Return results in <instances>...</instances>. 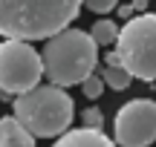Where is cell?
Masks as SVG:
<instances>
[{
  "instance_id": "obj_1",
  "label": "cell",
  "mask_w": 156,
  "mask_h": 147,
  "mask_svg": "<svg viewBox=\"0 0 156 147\" xmlns=\"http://www.w3.org/2000/svg\"><path fill=\"white\" fill-rule=\"evenodd\" d=\"M84 0H0V35L6 40H49L69 29Z\"/></svg>"
},
{
  "instance_id": "obj_2",
  "label": "cell",
  "mask_w": 156,
  "mask_h": 147,
  "mask_svg": "<svg viewBox=\"0 0 156 147\" xmlns=\"http://www.w3.org/2000/svg\"><path fill=\"white\" fill-rule=\"evenodd\" d=\"M41 61H44V75L49 78V84L55 87L84 84L98 63V43L93 40L90 32L69 26L46 40Z\"/></svg>"
},
{
  "instance_id": "obj_3",
  "label": "cell",
  "mask_w": 156,
  "mask_h": 147,
  "mask_svg": "<svg viewBox=\"0 0 156 147\" xmlns=\"http://www.w3.org/2000/svg\"><path fill=\"white\" fill-rule=\"evenodd\" d=\"M15 118L32 133L35 138H61L69 130L75 115V104L64 87L46 84L23 92L15 98Z\"/></svg>"
},
{
  "instance_id": "obj_4",
  "label": "cell",
  "mask_w": 156,
  "mask_h": 147,
  "mask_svg": "<svg viewBox=\"0 0 156 147\" xmlns=\"http://www.w3.org/2000/svg\"><path fill=\"white\" fill-rule=\"evenodd\" d=\"M113 52L133 78L156 84V15L145 12L124 20Z\"/></svg>"
},
{
  "instance_id": "obj_5",
  "label": "cell",
  "mask_w": 156,
  "mask_h": 147,
  "mask_svg": "<svg viewBox=\"0 0 156 147\" xmlns=\"http://www.w3.org/2000/svg\"><path fill=\"white\" fill-rule=\"evenodd\" d=\"M44 75L41 52L26 40H3L0 43V92L3 95H23L35 90Z\"/></svg>"
},
{
  "instance_id": "obj_6",
  "label": "cell",
  "mask_w": 156,
  "mask_h": 147,
  "mask_svg": "<svg viewBox=\"0 0 156 147\" xmlns=\"http://www.w3.org/2000/svg\"><path fill=\"white\" fill-rule=\"evenodd\" d=\"M113 136L119 147H151L156 142V101L133 98L119 107Z\"/></svg>"
},
{
  "instance_id": "obj_7",
  "label": "cell",
  "mask_w": 156,
  "mask_h": 147,
  "mask_svg": "<svg viewBox=\"0 0 156 147\" xmlns=\"http://www.w3.org/2000/svg\"><path fill=\"white\" fill-rule=\"evenodd\" d=\"M52 147H116L113 138H107L101 130L93 127H78V130H67L61 138H55Z\"/></svg>"
},
{
  "instance_id": "obj_8",
  "label": "cell",
  "mask_w": 156,
  "mask_h": 147,
  "mask_svg": "<svg viewBox=\"0 0 156 147\" xmlns=\"http://www.w3.org/2000/svg\"><path fill=\"white\" fill-rule=\"evenodd\" d=\"M0 147H35V136L15 115H3L0 118Z\"/></svg>"
},
{
  "instance_id": "obj_9",
  "label": "cell",
  "mask_w": 156,
  "mask_h": 147,
  "mask_svg": "<svg viewBox=\"0 0 156 147\" xmlns=\"http://www.w3.org/2000/svg\"><path fill=\"white\" fill-rule=\"evenodd\" d=\"M101 78H104V84L110 87V90H127L130 81H133V75L127 72V69L122 67V61H119L116 52H110V55L104 58V72H101Z\"/></svg>"
},
{
  "instance_id": "obj_10",
  "label": "cell",
  "mask_w": 156,
  "mask_h": 147,
  "mask_svg": "<svg viewBox=\"0 0 156 147\" xmlns=\"http://www.w3.org/2000/svg\"><path fill=\"white\" fill-rule=\"evenodd\" d=\"M119 32H122V29L116 26V23L113 20H107V17H101V20H95V26H93V40L98 46H110V43H116L119 40Z\"/></svg>"
},
{
  "instance_id": "obj_11",
  "label": "cell",
  "mask_w": 156,
  "mask_h": 147,
  "mask_svg": "<svg viewBox=\"0 0 156 147\" xmlns=\"http://www.w3.org/2000/svg\"><path fill=\"white\" fill-rule=\"evenodd\" d=\"M104 87H107V84H104V78H98V75H90V78L81 84V90H84V95H87L90 101H95V98L104 92Z\"/></svg>"
},
{
  "instance_id": "obj_12",
  "label": "cell",
  "mask_w": 156,
  "mask_h": 147,
  "mask_svg": "<svg viewBox=\"0 0 156 147\" xmlns=\"http://www.w3.org/2000/svg\"><path fill=\"white\" fill-rule=\"evenodd\" d=\"M81 118H84V127H93V130H101V127H104V115L95 107H87L81 113Z\"/></svg>"
},
{
  "instance_id": "obj_13",
  "label": "cell",
  "mask_w": 156,
  "mask_h": 147,
  "mask_svg": "<svg viewBox=\"0 0 156 147\" xmlns=\"http://www.w3.org/2000/svg\"><path fill=\"white\" fill-rule=\"evenodd\" d=\"M84 6L90 12H95V15H107V12H113L119 6V0H84Z\"/></svg>"
},
{
  "instance_id": "obj_14",
  "label": "cell",
  "mask_w": 156,
  "mask_h": 147,
  "mask_svg": "<svg viewBox=\"0 0 156 147\" xmlns=\"http://www.w3.org/2000/svg\"><path fill=\"white\" fill-rule=\"evenodd\" d=\"M130 6H133V9L139 12V15H145V9H147V0H133Z\"/></svg>"
},
{
  "instance_id": "obj_15",
  "label": "cell",
  "mask_w": 156,
  "mask_h": 147,
  "mask_svg": "<svg viewBox=\"0 0 156 147\" xmlns=\"http://www.w3.org/2000/svg\"><path fill=\"white\" fill-rule=\"evenodd\" d=\"M133 6H122V9H119V17H127V20H130V17H133Z\"/></svg>"
}]
</instances>
